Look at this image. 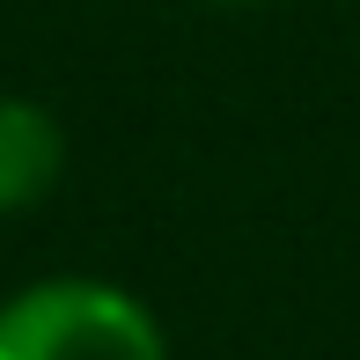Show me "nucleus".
<instances>
[{"instance_id":"nucleus-1","label":"nucleus","mask_w":360,"mask_h":360,"mask_svg":"<svg viewBox=\"0 0 360 360\" xmlns=\"http://www.w3.org/2000/svg\"><path fill=\"white\" fill-rule=\"evenodd\" d=\"M0 360H169V331L133 287L52 272L0 302Z\"/></svg>"},{"instance_id":"nucleus-2","label":"nucleus","mask_w":360,"mask_h":360,"mask_svg":"<svg viewBox=\"0 0 360 360\" xmlns=\"http://www.w3.org/2000/svg\"><path fill=\"white\" fill-rule=\"evenodd\" d=\"M67 176V133L37 96L0 89V221L52 199Z\"/></svg>"},{"instance_id":"nucleus-3","label":"nucleus","mask_w":360,"mask_h":360,"mask_svg":"<svg viewBox=\"0 0 360 360\" xmlns=\"http://www.w3.org/2000/svg\"><path fill=\"white\" fill-rule=\"evenodd\" d=\"M214 8H257V0H214Z\"/></svg>"}]
</instances>
